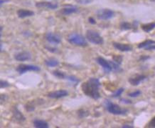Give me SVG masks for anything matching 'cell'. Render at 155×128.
<instances>
[{
  "label": "cell",
  "instance_id": "obj_11",
  "mask_svg": "<svg viewBox=\"0 0 155 128\" xmlns=\"http://www.w3.org/2000/svg\"><path fill=\"white\" fill-rule=\"evenodd\" d=\"M14 58L16 60L19 62L27 61L31 58V54L29 51H22V52H19L16 54Z\"/></svg>",
  "mask_w": 155,
  "mask_h": 128
},
{
  "label": "cell",
  "instance_id": "obj_17",
  "mask_svg": "<svg viewBox=\"0 0 155 128\" xmlns=\"http://www.w3.org/2000/svg\"><path fill=\"white\" fill-rule=\"evenodd\" d=\"M141 27H142V30L145 32H151V30L154 29L155 28V22L142 24V25L141 26Z\"/></svg>",
  "mask_w": 155,
  "mask_h": 128
},
{
  "label": "cell",
  "instance_id": "obj_29",
  "mask_svg": "<svg viewBox=\"0 0 155 128\" xmlns=\"http://www.w3.org/2000/svg\"><path fill=\"white\" fill-rule=\"evenodd\" d=\"M93 0H75L77 3H79V4H88L91 3Z\"/></svg>",
  "mask_w": 155,
  "mask_h": 128
},
{
  "label": "cell",
  "instance_id": "obj_14",
  "mask_svg": "<svg viewBox=\"0 0 155 128\" xmlns=\"http://www.w3.org/2000/svg\"><path fill=\"white\" fill-rule=\"evenodd\" d=\"M34 15L33 12L31 11V10H19L17 11V15L19 18H26V17H31Z\"/></svg>",
  "mask_w": 155,
  "mask_h": 128
},
{
  "label": "cell",
  "instance_id": "obj_12",
  "mask_svg": "<svg viewBox=\"0 0 155 128\" xmlns=\"http://www.w3.org/2000/svg\"><path fill=\"white\" fill-rule=\"evenodd\" d=\"M46 39L49 43L58 44L61 42V38L57 35H54V33H47L46 35Z\"/></svg>",
  "mask_w": 155,
  "mask_h": 128
},
{
  "label": "cell",
  "instance_id": "obj_25",
  "mask_svg": "<svg viewBox=\"0 0 155 128\" xmlns=\"http://www.w3.org/2000/svg\"><path fill=\"white\" fill-rule=\"evenodd\" d=\"M66 79H68V81H70L71 82L73 83H75V84H78V83L80 82L78 78H76L75 77H74V76H66Z\"/></svg>",
  "mask_w": 155,
  "mask_h": 128
},
{
  "label": "cell",
  "instance_id": "obj_9",
  "mask_svg": "<svg viewBox=\"0 0 155 128\" xmlns=\"http://www.w3.org/2000/svg\"><path fill=\"white\" fill-rule=\"evenodd\" d=\"M36 7L38 8H47L49 10H56L58 8V4L50 1H38L36 3Z\"/></svg>",
  "mask_w": 155,
  "mask_h": 128
},
{
  "label": "cell",
  "instance_id": "obj_33",
  "mask_svg": "<svg viewBox=\"0 0 155 128\" xmlns=\"http://www.w3.org/2000/svg\"><path fill=\"white\" fill-rule=\"evenodd\" d=\"M88 21H89V22L91 23V24H96V20H95V19L93 18V17H89Z\"/></svg>",
  "mask_w": 155,
  "mask_h": 128
},
{
  "label": "cell",
  "instance_id": "obj_28",
  "mask_svg": "<svg viewBox=\"0 0 155 128\" xmlns=\"http://www.w3.org/2000/svg\"><path fill=\"white\" fill-rule=\"evenodd\" d=\"M25 108H26V110L27 112H31V111H33V110H35L34 106H33L32 104H30V103H27V104H26Z\"/></svg>",
  "mask_w": 155,
  "mask_h": 128
},
{
  "label": "cell",
  "instance_id": "obj_20",
  "mask_svg": "<svg viewBox=\"0 0 155 128\" xmlns=\"http://www.w3.org/2000/svg\"><path fill=\"white\" fill-rule=\"evenodd\" d=\"M155 44L154 41L151 40H147L144 41V42H142V43H140V44H139L138 48H140V49L144 48V49H145L146 47H148V46L151 45V44Z\"/></svg>",
  "mask_w": 155,
  "mask_h": 128
},
{
  "label": "cell",
  "instance_id": "obj_7",
  "mask_svg": "<svg viewBox=\"0 0 155 128\" xmlns=\"http://www.w3.org/2000/svg\"><path fill=\"white\" fill-rule=\"evenodd\" d=\"M97 62L103 67L104 72L105 73H110V72L113 71L110 61H107V60H105V59L101 57H99L97 58Z\"/></svg>",
  "mask_w": 155,
  "mask_h": 128
},
{
  "label": "cell",
  "instance_id": "obj_3",
  "mask_svg": "<svg viewBox=\"0 0 155 128\" xmlns=\"http://www.w3.org/2000/svg\"><path fill=\"white\" fill-rule=\"evenodd\" d=\"M86 39L89 41L91 43L97 44V45H100L103 44L104 42L103 38L100 35V34L94 30H88L85 34Z\"/></svg>",
  "mask_w": 155,
  "mask_h": 128
},
{
  "label": "cell",
  "instance_id": "obj_34",
  "mask_svg": "<svg viewBox=\"0 0 155 128\" xmlns=\"http://www.w3.org/2000/svg\"><path fill=\"white\" fill-rule=\"evenodd\" d=\"M121 102H122L123 103H125V104H131L132 102L130 100H128V99H121Z\"/></svg>",
  "mask_w": 155,
  "mask_h": 128
},
{
  "label": "cell",
  "instance_id": "obj_5",
  "mask_svg": "<svg viewBox=\"0 0 155 128\" xmlns=\"http://www.w3.org/2000/svg\"><path fill=\"white\" fill-rule=\"evenodd\" d=\"M114 12L109 9H102L98 10L97 12V17L100 20H107L114 17Z\"/></svg>",
  "mask_w": 155,
  "mask_h": 128
},
{
  "label": "cell",
  "instance_id": "obj_37",
  "mask_svg": "<svg viewBox=\"0 0 155 128\" xmlns=\"http://www.w3.org/2000/svg\"><path fill=\"white\" fill-rule=\"evenodd\" d=\"M122 127H128V128H132V127H133V126H130V125H124Z\"/></svg>",
  "mask_w": 155,
  "mask_h": 128
},
{
  "label": "cell",
  "instance_id": "obj_23",
  "mask_svg": "<svg viewBox=\"0 0 155 128\" xmlns=\"http://www.w3.org/2000/svg\"><path fill=\"white\" fill-rule=\"evenodd\" d=\"M78 116L80 117V118H83V117H87L88 115H89V113L87 111V110H85L83 109H81L79 110L78 112Z\"/></svg>",
  "mask_w": 155,
  "mask_h": 128
},
{
  "label": "cell",
  "instance_id": "obj_22",
  "mask_svg": "<svg viewBox=\"0 0 155 128\" xmlns=\"http://www.w3.org/2000/svg\"><path fill=\"white\" fill-rule=\"evenodd\" d=\"M53 74L54 76H56V77L59 78V79H66V74H65L64 72H61L59 70H55L53 72Z\"/></svg>",
  "mask_w": 155,
  "mask_h": 128
},
{
  "label": "cell",
  "instance_id": "obj_16",
  "mask_svg": "<svg viewBox=\"0 0 155 128\" xmlns=\"http://www.w3.org/2000/svg\"><path fill=\"white\" fill-rule=\"evenodd\" d=\"M33 125L37 128H48L49 124L44 120H33Z\"/></svg>",
  "mask_w": 155,
  "mask_h": 128
},
{
  "label": "cell",
  "instance_id": "obj_36",
  "mask_svg": "<svg viewBox=\"0 0 155 128\" xmlns=\"http://www.w3.org/2000/svg\"><path fill=\"white\" fill-rule=\"evenodd\" d=\"M7 1H9V0H1L0 2H1V5H2V4L4 2H7Z\"/></svg>",
  "mask_w": 155,
  "mask_h": 128
},
{
  "label": "cell",
  "instance_id": "obj_35",
  "mask_svg": "<svg viewBox=\"0 0 155 128\" xmlns=\"http://www.w3.org/2000/svg\"><path fill=\"white\" fill-rule=\"evenodd\" d=\"M46 49H48V50L49 51H51V52H56V51L57 50V49H55V48H54V49H53V48H49V47H46Z\"/></svg>",
  "mask_w": 155,
  "mask_h": 128
},
{
  "label": "cell",
  "instance_id": "obj_2",
  "mask_svg": "<svg viewBox=\"0 0 155 128\" xmlns=\"http://www.w3.org/2000/svg\"><path fill=\"white\" fill-rule=\"evenodd\" d=\"M104 104H105V108H106L107 111L110 113L113 114V115H125L127 113V110L122 109L119 105H117L116 104H113V103L110 102L108 99L105 100Z\"/></svg>",
  "mask_w": 155,
  "mask_h": 128
},
{
  "label": "cell",
  "instance_id": "obj_18",
  "mask_svg": "<svg viewBox=\"0 0 155 128\" xmlns=\"http://www.w3.org/2000/svg\"><path fill=\"white\" fill-rule=\"evenodd\" d=\"M45 65L49 67H54L59 65V62L56 59H49L45 60Z\"/></svg>",
  "mask_w": 155,
  "mask_h": 128
},
{
  "label": "cell",
  "instance_id": "obj_24",
  "mask_svg": "<svg viewBox=\"0 0 155 128\" xmlns=\"http://www.w3.org/2000/svg\"><path fill=\"white\" fill-rule=\"evenodd\" d=\"M112 59H113L114 62H116L117 64H118V65H120V64L122 63L123 60L122 56H121V55H114Z\"/></svg>",
  "mask_w": 155,
  "mask_h": 128
},
{
  "label": "cell",
  "instance_id": "obj_30",
  "mask_svg": "<svg viewBox=\"0 0 155 128\" xmlns=\"http://www.w3.org/2000/svg\"><path fill=\"white\" fill-rule=\"evenodd\" d=\"M9 86H10L9 83L7 82L4 81V80H1V88H8V87H9Z\"/></svg>",
  "mask_w": 155,
  "mask_h": 128
},
{
  "label": "cell",
  "instance_id": "obj_8",
  "mask_svg": "<svg viewBox=\"0 0 155 128\" xmlns=\"http://www.w3.org/2000/svg\"><path fill=\"white\" fill-rule=\"evenodd\" d=\"M147 79V77L145 75H142V74H136V75L133 76V77H130L129 79V82L133 86H137L140 84L142 82Z\"/></svg>",
  "mask_w": 155,
  "mask_h": 128
},
{
  "label": "cell",
  "instance_id": "obj_1",
  "mask_svg": "<svg viewBox=\"0 0 155 128\" xmlns=\"http://www.w3.org/2000/svg\"><path fill=\"white\" fill-rule=\"evenodd\" d=\"M100 83L97 78H90L88 81L83 83L81 89L85 95L94 99H98L100 97L99 88Z\"/></svg>",
  "mask_w": 155,
  "mask_h": 128
},
{
  "label": "cell",
  "instance_id": "obj_26",
  "mask_svg": "<svg viewBox=\"0 0 155 128\" xmlns=\"http://www.w3.org/2000/svg\"><path fill=\"white\" fill-rule=\"evenodd\" d=\"M124 91V88H120L119 90H117V91H116L113 95H112V97H120L121 95H122V93Z\"/></svg>",
  "mask_w": 155,
  "mask_h": 128
},
{
  "label": "cell",
  "instance_id": "obj_19",
  "mask_svg": "<svg viewBox=\"0 0 155 128\" xmlns=\"http://www.w3.org/2000/svg\"><path fill=\"white\" fill-rule=\"evenodd\" d=\"M13 113H14V116L16 120L21 121V122H23V121L25 120V117H24V115L19 111V110L17 109V108H15L14 110Z\"/></svg>",
  "mask_w": 155,
  "mask_h": 128
},
{
  "label": "cell",
  "instance_id": "obj_15",
  "mask_svg": "<svg viewBox=\"0 0 155 128\" xmlns=\"http://www.w3.org/2000/svg\"><path fill=\"white\" fill-rule=\"evenodd\" d=\"M76 12L77 8L75 7L70 6V5H69L68 7L63 8L61 10H60V12H61V14H62L63 15H69L73 13H75V12Z\"/></svg>",
  "mask_w": 155,
  "mask_h": 128
},
{
  "label": "cell",
  "instance_id": "obj_4",
  "mask_svg": "<svg viewBox=\"0 0 155 128\" xmlns=\"http://www.w3.org/2000/svg\"><path fill=\"white\" fill-rule=\"evenodd\" d=\"M68 41L69 42V43L73 44V45L80 46V47L88 45L85 37L77 33L70 34L68 37Z\"/></svg>",
  "mask_w": 155,
  "mask_h": 128
},
{
  "label": "cell",
  "instance_id": "obj_32",
  "mask_svg": "<svg viewBox=\"0 0 155 128\" xmlns=\"http://www.w3.org/2000/svg\"><path fill=\"white\" fill-rule=\"evenodd\" d=\"M155 44H151V45L148 46L147 47L145 48L146 50H155Z\"/></svg>",
  "mask_w": 155,
  "mask_h": 128
},
{
  "label": "cell",
  "instance_id": "obj_31",
  "mask_svg": "<svg viewBox=\"0 0 155 128\" xmlns=\"http://www.w3.org/2000/svg\"><path fill=\"white\" fill-rule=\"evenodd\" d=\"M148 127H155V117L151 119L149 123L148 124Z\"/></svg>",
  "mask_w": 155,
  "mask_h": 128
},
{
  "label": "cell",
  "instance_id": "obj_6",
  "mask_svg": "<svg viewBox=\"0 0 155 128\" xmlns=\"http://www.w3.org/2000/svg\"><path fill=\"white\" fill-rule=\"evenodd\" d=\"M17 71L20 74H24L26 72H29V71H33V72H38L40 71V67L36 65H19L17 67Z\"/></svg>",
  "mask_w": 155,
  "mask_h": 128
},
{
  "label": "cell",
  "instance_id": "obj_10",
  "mask_svg": "<svg viewBox=\"0 0 155 128\" xmlns=\"http://www.w3.org/2000/svg\"><path fill=\"white\" fill-rule=\"evenodd\" d=\"M68 95V92L66 90H60L57 91H54L49 92L48 94V97L52 99H59L61 97H64Z\"/></svg>",
  "mask_w": 155,
  "mask_h": 128
},
{
  "label": "cell",
  "instance_id": "obj_21",
  "mask_svg": "<svg viewBox=\"0 0 155 128\" xmlns=\"http://www.w3.org/2000/svg\"><path fill=\"white\" fill-rule=\"evenodd\" d=\"M120 28L122 30H129L133 28V25L127 22H123L120 24Z\"/></svg>",
  "mask_w": 155,
  "mask_h": 128
},
{
  "label": "cell",
  "instance_id": "obj_27",
  "mask_svg": "<svg viewBox=\"0 0 155 128\" xmlns=\"http://www.w3.org/2000/svg\"><path fill=\"white\" fill-rule=\"evenodd\" d=\"M140 95H141V91H140V90H136V91L135 92L128 93V96H130V97H137Z\"/></svg>",
  "mask_w": 155,
  "mask_h": 128
},
{
  "label": "cell",
  "instance_id": "obj_13",
  "mask_svg": "<svg viewBox=\"0 0 155 128\" xmlns=\"http://www.w3.org/2000/svg\"><path fill=\"white\" fill-rule=\"evenodd\" d=\"M113 46L115 49H118L119 51H130L133 50V47L127 44H122L117 43V42H114Z\"/></svg>",
  "mask_w": 155,
  "mask_h": 128
}]
</instances>
